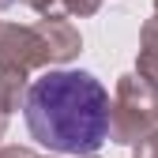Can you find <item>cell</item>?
Listing matches in <instances>:
<instances>
[{
	"mask_svg": "<svg viewBox=\"0 0 158 158\" xmlns=\"http://www.w3.org/2000/svg\"><path fill=\"white\" fill-rule=\"evenodd\" d=\"M4 132H8V117L0 113V139H4Z\"/></svg>",
	"mask_w": 158,
	"mask_h": 158,
	"instance_id": "obj_11",
	"label": "cell"
},
{
	"mask_svg": "<svg viewBox=\"0 0 158 158\" xmlns=\"http://www.w3.org/2000/svg\"><path fill=\"white\" fill-rule=\"evenodd\" d=\"M132 151H135V158H158V124H154V128H151Z\"/></svg>",
	"mask_w": 158,
	"mask_h": 158,
	"instance_id": "obj_8",
	"label": "cell"
},
{
	"mask_svg": "<svg viewBox=\"0 0 158 158\" xmlns=\"http://www.w3.org/2000/svg\"><path fill=\"white\" fill-rule=\"evenodd\" d=\"M158 124V87L147 83L139 72H124L113 87L109 139L121 147H135Z\"/></svg>",
	"mask_w": 158,
	"mask_h": 158,
	"instance_id": "obj_2",
	"label": "cell"
},
{
	"mask_svg": "<svg viewBox=\"0 0 158 158\" xmlns=\"http://www.w3.org/2000/svg\"><path fill=\"white\" fill-rule=\"evenodd\" d=\"M53 64V56L42 42L38 27H19V23H0V72H38Z\"/></svg>",
	"mask_w": 158,
	"mask_h": 158,
	"instance_id": "obj_3",
	"label": "cell"
},
{
	"mask_svg": "<svg viewBox=\"0 0 158 158\" xmlns=\"http://www.w3.org/2000/svg\"><path fill=\"white\" fill-rule=\"evenodd\" d=\"M34 27H38V34H42L53 64H68V60H75V56L83 53V34H79V27L72 23V19L53 11V15H42Z\"/></svg>",
	"mask_w": 158,
	"mask_h": 158,
	"instance_id": "obj_4",
	"label": "cell"
},
{
	"mask_svg": "<svg viewBox=\"0 0 158 158\" xmlns=\"http://www.w3.org/2000/svg\"><path fill=\"white\" fill-rule=\"evenodd\" d=\"M38 158H72V154H38ZM90 158H98V154H90Z\"/></svg>",
	"mask_w": 158,
	"mask_h": 158,
	"instance_id": "obj_12",
	"label": "cell"
},
{
	"mask_svg": "<svg viewBox=\"0 0 158 158\" xmlns=\"http://www.w3.org/2000/svg\"><path fill=\"white\" fill-rule=\"evenodd\" d=\"M23 4L38 15H53V4H60V0H23Z\"/></svg>",
	"mask_w": 158,
	"mask_h": 158,
	"instance_id": "obj_10",
	"label": "cell"
},
{
	"mask_svg": "<svg viewBox=\"0 0 158 158\" xmlns=\"http://www.w3.org/2000/svg\"><path fill=\"white\" fill-rule=\"evenodd\" d=\"M64 11L68 15H79V19H87V15H98V8H102V0H60Z\"/></svg>",
	"mask_w": 158,
	"mask_h": 158,
	"instance_id": "obj_7",
	"label": "cell"
},
{
	"mask_svg": "<svg viewBox=\"0 0 158 158\" xmlns=\"http://www.w3.org/2000/svg\"><path fill=\"white\" fill-rule=\"evenodd\" d=\"M27 128L49 154L90 158L109 139L113 98L102 79L75 68H56L30 83Z\"/></svg>",
	"mask_w": 158,
	"mask_h": 158,
	"instance_id": "obj_1",
	"label": "cell"
},
{
	"mask_svg": "<svg viewBox=\"0 0 158 158\" xmlns=\"http://www.w3.org/2000/svg\"><path fill=\"white\" fill-rule=\"evenodd\" d=\"M135 72L147 83L158 87V19H147L139 30V53H135Z\"/></svg>",
	"mask_w": 158,
	"mask_h": 158,
	"instance_id": "obj_5",
	"label": "cell"
},
{
	"mask_svg": "<svg viewBox=\"0 0 158 158\" xmlns=\"http://www.w3.org/2000/svg\"><path fill=\"white\" fill-rule=\"evenodd\" d=\"M27 98H30L27 72H0V113L11 117L15 109H27Z\"/></svg>",
	"mask_w": 158,
	"mask_h": 158,
	"instance_id": "obj_6",
	"label": "cell"
},
{
	"mask_svg": "<svg viewBox=\"0 0 158 158\" xmlns=\"http://www.w3.org/2000/svg\"><path fill=\"white\" fill-rule=\"evenodd\" d=\"M11 4H15V0H0V11H4V8H11Z\"/></svg>",
	"mask_w": 158,
	"mask_h": 158,
	"instance_id": "obj_13",
	"label": "cell"
},
{
	"mask_svg": "<svg viewBox=\"0 0 158 158\" xmlns=\"http://www.w3.org/2000/svg\"><path fill=\"white\" fill-rule=\"evenodd\" d=\"M0 158H38L30 147H19V143H11V147H0Z\"/></svg>",
	"mask_w": 158,
	"mask_h": 158,
	"instance_id": "obj_9",
	"label": "cell"
},
{
	"mask_svg": "<svg viewBox=\"0 0 158 158\" xmlns=\"http://www.w3.org/2000/svg\"><path fill=\"white\" fill-rule=\"evenodd\" d=\"M154 19H158V0H154Z\"/></svg>",
	"mask_w": 158,
	"mask_h": 158,
	"instance_id": "obj_14",
	"label": "cell"
}]
</instances>
